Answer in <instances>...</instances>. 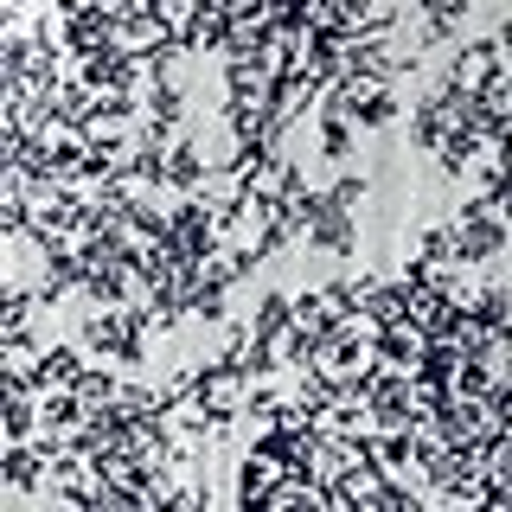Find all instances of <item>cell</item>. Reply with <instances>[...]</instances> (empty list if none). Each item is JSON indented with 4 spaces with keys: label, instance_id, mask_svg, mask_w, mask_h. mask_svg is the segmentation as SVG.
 Here are the masks:
<instances>
[{
    "label": "cell",
    "instance_id": "6da1fadb",
    "mask_svg": "<svg viewBox=\"0 0 512 512\" xmlns=\"http://www.w3.org/2000/svg\"><path fill=\"white\" fill-rule=\"evenodd\" d=\"M359 199H365V173L359 180H340L333 192H314V218H308V244L320 250H352V212H359Z\"/></svg>",
    "mask_w": 512,
    "mask_h": 512
},
{
    "label": "cell",
    "instance_id": "7a4b0ae2",
    "mask_svg": "<svg viewBox=\"0 0 512 512\" xmlns=\"http://www.w3.org/2000/svg\"><path fill=\"white\" fill-rule=\"evenodd\" d=\"M205 173H212V167H205V154H199V148H186V141H180V148L167 154V186H180V192H192V186L205 180Z\"/></svg>",
    "mask_w": 512,
    "mask_h": 512
},
{
    "label": "cell",
    "instance_id": "3957f363",
    "mask_svg": "<svg viewBox=\"0 0 512 512\" xmlns=\"http://www.w3.org/2000/svg\"><path fill=\"white\" fill-rule=\"evenodd\" d=\"M320 148H327L333 160H346V154H352V122L327 116V122H320Z\"/></svg>",
    "mask_w": 512,
    "mask_h": 512
}]
</instances>
